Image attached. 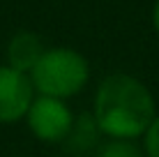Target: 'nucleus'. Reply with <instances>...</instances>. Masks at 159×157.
<instances>
[{
    "mask_svg": "<svg viewBox=\"0 0 159 157\" xmlns=\"http://www.w3.org/2000/svg\"><path fill=\"white\" fill-rule=\"evenodd\" d=\"M92 116L99 132L108 139L134 141L143 136L157 118L155 97L136 76L113 72L97 88Z\"/></svg>",
    "mask_w": 159,
    "mask_h": 157,
    "instance_id": "f257e3e1",
    "label": "nucleus"
},
{
    "mask_svg": "<svg viewBox=\"0 0 159 157\" xmlns=\"http://www.w3.org/2000/svg\"><path fill=\"white\" fill-rule=\"evenodd\" d=\"M28 76L32 90H37L39 95L67 99L85 88L88 79H90V65L74 48L56 46L44 51V56Z\"/></svg>",
    "mask_w": 159,
    "mask_h": 157,
    "instance_id": "f03ea898",
    "label": "nucleus"
},
{
    "mask_svg": "<svg viewBox=\"0 0 159 157\" xmlns=\"http://www.w3.org/2000/svg\"><path fill=\"white\" fill-rule=\"evenodd\" d=\"M25 122L32 136L44 143H62L67 134L72 132L74 113L65 104V99L56 97H35L25 113Z\"/></svg>",
    "mask_w": 159,
    "mask_h": 157,
    "instance_id": "7ed1b4c3",
    "label": "nucleus"
},
{
    "mask_svg": "<svg viewBox=\"0 0 159 157\" xmlns=\"http://www.w3.org/2000/svg\"><path fill=\"white\" fill-rule=\"evenodd\" d=\"M32 83L28 74H21L9 65H0V125H12L25 118L32 104Z\"/></svg>",
    "mask_w": 159,
    "mask_h": 157,
    "instance_id": "20e7f679",
    "label": "nucleus"
},
{
    "mask_svg": "<svg viewBox=\"0 0 159 157\" xmlns=\"http://www.w3.org/2000/svg\"><path fill=\"white\" fill-rule=\"evenodd\" d=\"M44 51L46 48H44L42 39L35 32L21 30V32H16L7 44V65L12 69H16V72H21V74H30L32 67L44 56Z\"/></svg>",
    "mask_w": 159,
    "mask_h": 157,
    "instance_id": "39448f33",
    "label": "nucleus"
},
{
    "mask_svg": "<svg viewBox=\"0 0 159 157\" xmlns=\"http://www.w3.org/2000/svg\"><path fill=\"white\" fill-rule=\"evenodd\" d=\"M99 127L95 122V116L92 113H81V116L74 118V125H72V132L67 134V139L62 141L65 145V153L69 155H85L90 153L92 148L99 141Z\"/></svg>",
    "mask_w": 159,
    "mask_h": 157,
    "instance_id": "423d86ee",
    "label": "nucleus"
},
{
    "mask_svg": "<svg viewBox=\"0 0 159 157\" xmlns=\"http://www.w3.org/2000/svg\"><path fill=\"white\" fill-rule=\"evenodd\" d=\"M97 157H143L141 148L134 141H118L111 139L108 143H104L97 150Z\"/></svg>",
    "mask_w": 159,
    "mask_h": 157,
    "instance_id": "0eeeda50",
    "label": "nucleus"
},
{
    "mask_svg": "<svg viewBox=\"0 0 159 157\" xmlns=\"http://www.w3.org/2000/svg\"><path fill=\"white\" fill-rule=\"evenodd\" d=\"M143 148L148 157H159V116L152 120V125L143 134Z\"/></svg>",
    "mask_w": 159,
    "mask_h": 157,
    "instance_id": "6e6552de",
    "label": "nucleus"
},
{
    "mask_svg": "<svg viewBox=\"0 0 159 157\" xmlns=\"http://www.w3.org/2000/svg\"><path fill=\"white\" fill-rule=\"evenodd\" d=\"M152 25H155V30L159 32V0L155 2V9H152Z\"/></svg>",
    "mask_w": 159,
    "mask_h": 157,
    "instance_id": "1a4fd4ad",
    "label": "nucleus"
}]
</instances>
